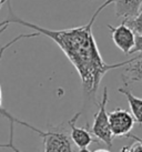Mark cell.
<instances>
[{"mask_svg":"<svg viewBox=\"0 0 142 152\" xmlns=\"http://www.w3.org/2000/svg\"><path fill=\"white\" fill-rule=\"evenodd\" d=\"M112 2L113 0H105L103 4L98 7V9L92 15L88 23L62 30L46 29L34 23L26 21L12 12L11 4L10 2H7L9 8V18L0 22V28L4 26L8 27L9 23H18L34 30L40 36L43 34L52 39L79 73L84 96L94 99L99 85L101 83L103 77L107 75V72L116 68L124 67L125 64H130L134 59L133 58L118 64H109L103 60L99 51L97 40L92 32V27L101 11Z\"/></svg>","mask_w":142,"mask_h":152,"instance_id":"obj_1","label":"cell"},{"mask_svg":"<svg viewBox=\"0 0 142 152\" xmlns=\"http://www.w3.org/2000/svg\"><path fill=\"white\" fill-rule=\"evenodd\" d=\"M32 130L37 132L43 140V151L42 152H73L71 148V139L70 135L67 133L64 128V123H61L56 127L49 126L47 131H41L34 128ZM9 149L15 152L19 151L15 145H9Z\"/></svg>","mask_w":142,"mask_h":152,"instance_id":"obj_2","label":"cell"},{"mask_svg":"<svg viewBox=\"0 0 142 152\" xmlns=\"http://www.w3.org/2000/svg\"><path fill=\"white\" fill-rule=\"evenodd\" d=\"M109 101L108 88L105 87L103 93H102V99L100 102H98V111L94 113L93 117V124H92L91 132L92 134L96 137L98 141L100 140L103 143H105L109 148L112 147L113 134L110 130L109 126L108 112H107V103Z\"/></svg>","mask_w":142,"mask_h":152,"instance_id":"obj_3","label":"cell"},{"mask_svg":"<svg viewBox=\"0 0 142 152\" xmlns=\"http://www.w3.org/2000/svg\"><path fill=\"white\" fill-rule=\"evenodd\" d=\"M109 126L113 137H125L130 133L134 127V121L132 114L128 110L117 108L108 113Z\"/></svg>","mask_w":142,"mask_h":152,"instance_id":"obj_4","label":"cell"},{"mask_svg":"<svg viewBox=\"0 0 142 152\" xmlns=\"http://www.w3.org/2000/svg\"><path fill=\"white\" fill-rule=\"evenodd\" d=\"M107 27L110 30L114 45L125 55H131V50L134 47L135 34L129 26L125 23V20H123L121 25L117 27H113L111 25H107Z\"/></svg>","mask_w":142,"mask_h":152,"instance_id":"obj_5","label":"cell"},{"mask_svg":"<svg viewBox=\"0 0 142 152\" xmlns=\"http://www.w3.org/2000/svg\"><path fill=\"white\" fill-rule=\"evenodd\" d=\"M80 115H81V112H77L69 121H67L71 130L70 139L73 141V143H75L79 149L88 148L91 143H93V142H99V141L93 139V137H92V134L89 132L87 127L78 128L75 126V122H77V120L79 119Z\"/></svg>","mask_w":142,"mask_h":152,"instance_id":"obj_6","label":"cell"},{"mask_svg":"<svg viewBox=\"0 0 142 152\" xmlns=\"http://www.w3.org/2000/svg\"><path fill=\"white\" fill-rule=\"evenodd\" d=\"M6 28H7V26H4V27H1V29H0V36H1V34L4 32V30H6ZM40 34H38V32H36L34 31V34H20V36H18V37H16V38L13 39V40H11V41H9L7 45H4V46H0V60H1V58H2V55H4V52L6 51V49H8L9 47L11 46V45H13L15 42H17V41H19L20 39H23V38H34V37H39ZM0 115H2V117H4V118H7L10 121V137H9V140H13V123H19V124H25V121H20V120H18L17 118H15V117H12L11 114L9 113L7 110L4 109V107H2V92H1V86H0Z\"/></svg>","mask_w":142,"mask_h":152,"instance_id":"obj_7","label":"cell"},{"mask_svg":"<svg viewBox=\"0 0 142 152\" xmlns=\"http://www.w3.org/2000/svg\"><path fill=\"white\" fill-rule=\"evenodd\" d=\"M114 13L118 18L129 20L134 18L141 10L142 0H113Z\"/></svg>","mask_w":142,"mask_h":152,"instance_id":"obj_8","label":"cell"},{"mask_svg":"<svg viewBox=\"0 0 142 152\" xmlns=\"http://www.w3.org/2000/svg\"><path fill=\"white\" fill-rule=\"evenodd\" d=\"M122 69L123 72L121 73V77L125 87L130 82L142 81V55L135 56L134 59L130 64L122 67Z\"/></svg>","mask_w":142,"mask_h":152,"instance_id":"obj_9","label":"cell"},{"mask_svg":"<svg viewBox=\"0 0 142 152\" xmlns=\"http://www.w3.org/2000/svg\"><path fill=\"white\" fill-rule=\"evenodd\" d=\"M118 91L127 98V100L129 102L130 110H131V114L133 117L134 121L138 122L139 124H142V99L133 96L129 89H127L125 87L119 88Z\"/></svg>","mask_w":142,"mask_h":152,"instance_id":"obj_10","label":"cell"},{"mask_svg":"<svg viewBox=\"0 0 142 152\" xmlns=\"http://www.w3.org/2000/svg\"><path fill=\"white\" fill-rule=\"evenodd\" d=\"M125 23H128V26L132 29L133 32L142 34V10H140V12L134 18L125 20Z\"/></svg>","mask_w":142,"mask_h":152,"instance_id":"obj_11","label":"cell"},{"mask_svg":"<svg viewBox=\"0 0 142 152\" xmlns=\"http://www.w3.org/2000/svg\"><path fill=\"white\" fill-rule=\"evenodd\" d=\"M134 52H141L142 53V34H137L134 39V47L131 50V53Z\"/></svg>","mask_w":142,"mask_h":152,"instance_id":"obj_12","label":"cell"},{"mask_svg":"<svg viewBox=\"0 0 142 152\" xmlns=\"http://www.w3.org/2000/svg\"><path fill=\"white\" fill-rule=\"evenodd\" d=\"M129 152H142V144L135 141V143L129 147Z\"/></svg>","mask_w":142,"mask_h":152,"instance_id":"obj_13","label":"cell"},{"mask_svg":"<svg viewBox=\"0 0 142 152\" xmlns=\"http://www.w3.org/2000/svg\"><path fill=\"white\" fill-rule=\"evenodd\" d=\"M125 138H130V139H133V140H135L137 142H139V143L142 144V138H140V137H138V135L132 134V133H128V134L125 135Z\"/></svg>","mask_w":142,"mask_h":152,"instance_id":"obj_14","label":"cell"},{"mask_svg":"<svg viewBox=\"0 0 142 152\" xmlns=\"http://www.w3.org/2000/svg\"><path fill=\"white\" fill-rule=\"evenodd\" d=\"M78 152H91V151H90L89 149H87V148H82V149H80Z\"/></svg>","mask_w":142,"mask_h":152,"instance_id":"obj_15","label":"cell"},{"mask_svg":"<svg viewBox=\"0 0 142 152\" xmlns=\"http://www.w3.org/2000/svg\"><path fill=\"white\" fill-rule=\"evenodd\" d=\"M10 0H0V8H1V6L4 4H7V2H9Z\"/></svg>","mask_w":142,"mask_h":152,"instance_id":"obj_16","label":"cell"},{"mask_svg":"<svg viewBox=\"0 0 142 152\" xmlns=\"http://www.w3.org/2000/svg\"><path fill=\"white\" fill-rule=\"evenodd\" d=\"M120 152H129V147H123Z\"/></svg>","mask_w":142,"mask_h":152,"instance_id":"obj_17","label":"cell"},{"mask_svg":"<svg viewBox=\"0 0 142 152\" xmlns=\"http://www.w3.org/2000/svg\"><path fill=\"white\" fill-rule=\"evenodd\" d=\"M94 152H110L109 150H105V149H98V150H96Z\"/></svg>","mask_w":142,"mask_h":152,"instance_id":"obj_18","label":"cell"},{"mask_svg":"<svg viewBox=\"0 0 142 152\" xmlns=\"http://www.w3.org/2000/svg\"><path fill=\"white\" fill-rule=\"evenodd\" d=\"M90 1H94V0H90Z\"/></svg>","mask_w":142,"mask_h":152,"instance_id":"obj_19","label":"cell"}]
</instances>
